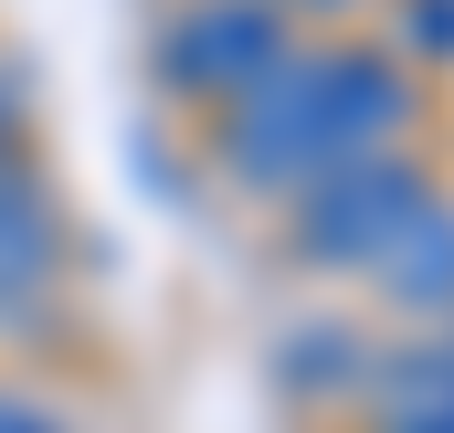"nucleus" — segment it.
Wrapping results in <instances>:
<instances>
[{"label":"nucleus","mask_w":454,"mask_h":433,"mask_svg":"<svg viewBox=\"0 0 454 433\" xmlns=\"http://www.w3.org/2000/svg\"><path fill=\"white\" fill-rule=\"evenodd\" d=\"M223 159L243 191H307L317 169H339V127H328V64L317 53H286L264 85L232 96Z\"/></svg>","instance_id":"f257e3e1"},{"label":"nucleus","mask_w":454,"mask_h":433,"mask_svg":"<svg viewBox=\"0 0 454 433\" xmlns=\"http://www.w3.org/2000/svg\"><path fill=\"white\" fill-rule=\"evenodd\" d=\"M434 201V180L423 169H402V159H339V169H317L307 180V212H296V254L307 264H339V275H359V264H380V243L402 232V222Z\"/></svg>","instance_id":"f03ea898"},{"label":"nucleus","mask_w":454,"mask_h":433,"mask_svg":"<svg viewBox=\"0 0 454 433\" xmlns=\"http://www.w3.org/2000/svg\"><path fill=\"white\" fill-rule=\"evenodd\" d=\"M275 64H286V11H275V0H201V11H180L169 43H159V75H169L180 96H243V85H264Z\"/></svg>","instance_id":"7ed1b4c3"},{"label":"nucleus","mask_w":454,"mask_h":433,"mask_svg":"<svg viewBox=\"0 0 454 433\" xmlns=\"http://www.w3.org/2000/svg\"><path fill=\"white\" fill-rule=\"evenodd\" d=\"M64 264V222L43 201V180H21V159H0V307H32Z\"/></svg>","instance_id":"20e7f679"},{"label":"nucleus","mask_w":454,"mask_h":433,"mask_svg":"<svg viewBox=\"0 0 454 433\" xmlns=\"http://www.w3.org/2000/svg\"><path fill=\"white\" fill-rule=\"evenodd\" d=\"M370 275H380V296H391V307L444 318V307H454V201H423V212L380 243V264H370Z\"/></svg>","instance_id":"39448f33"},{"label":"nucleus","mask_w":454,"mask_h":433,"mask_svg":"<svg viewBox=\"0 0 454 433\" xmlns=\"http://www.w3.org/2000/svg\"><path fill=\"white\" fill-rule=\"evenodd\" d=\"M380 433H454V349H412L391 359V381L370 391Z\"/></svg>","instance_id":"423d86ee"},{"label":"nucleus","mask_w":454,"mask_h":433,"mask_svg":"<svg viewBox=\"0 0 454 433\" xmlns=\"http://www.w3.org/2000/svg\"><path fill=\"white\" fill-rule=\"evenodd\" d=\"M412 53H454V0H412Z\"/></svg>","instance_id":"0eeeda50"},{"label":"nucleus","mask_w":454,"mask_h":433,"mask_svg":"<svg viewBox=\"0 0 454 433\" xmlns=\"http://www.w3.org/2000/svg\"><path fill=\"white\" fill-rule=\"evenodd\" d=\"M0 433H53V423H43L32 402H11V391H0Z\"/></svg>","instance_id":"6e6552de"},{"label":"nucleus","mask_w":454,"mask_h":433,"mask_svg":"<svg viewBox=\"0 0 454 433\" xmlns=\"http://www.w3.org/2000/svg\"><path fill=\"white\" fill-rule=\"evenodd\" d=\"M11 116H21V96H11V85H0V159H11Z\"/></svg>","instance_id":"1a4fd4ad"},{"label":"nucleus","mask_w":454,"mask_h":433,"mask_svg":"<svg viewBox=\"0 0 454 433\" xmlns=\"http://www.w3.org/2000/svg\"><path fill=\"white\" fill-rule=\"evenodd\" d=\"M307 11H348V0H307Z\"/></svg>","instance_id":"9d476101"}]
</instances>
